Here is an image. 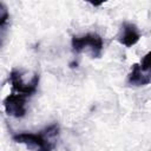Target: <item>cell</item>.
I'll use <instances>...</instances> for the list:
<instances>
[{
  "mask_svg": "<svg viewBox=\"0 0 151 151\" xmlns=\"http://www.w3.org/2000/svg\"><path fill=\"white\" fill-rule=\"evenodd\" d=\"M59 134V125L52 124L47 126L44 131L39 133L32 132H21L12 136V139L15 143L25 144L27 147L35 151H53L55 144L50 140V138H54Z\"/></svg>",
  "mask_w": 151,
  "mask_h": 151,
  "instance_id": "6da1fadb",
  "label": "cell"
},
{
  "mask_svg": "<svg viewBox=\"0 0 151 151\" xmlns=\"http://www.w3.org/2000/svg\"><path fill=\"white\" fill-rule=\"evenodd\" d=\"M72 48L76 53H80L85 48L91 50L93 58H99L103 52V38L97 33H86L84 35H73L71 39Z\"/></svg>",
  "mask_w": 151,
  "mask_h": 151,
  "instance_id": "7a4b0ae2",
  "label": "cell"
},
{
  "mask_svg": "<svg viewBox=\"0 0 151 151\" xmlns=\"http://www.w3.org/2000/svg\"><path fill=\"white\" fill-rule=\"evenodd\" d=\"M8 81L12 85V91L14 93H19L22 94L25 97H31L32 94H34L37 92L38 85H39V74L34 73L31 81L29 83H25L22 80V73L17 70L13 68L9 72V77H8Z\"/></svg>",
  "mask_w": 151,
  "mask_h": 151,
  "instance_id": "3957f363",
  "label": "cell"
},
{
  "mask_svg": "<svg viewBox=\"0 0 151 151\" xmlns=\"http://www.w3.org/2000/svg\"><path fill=\"white\" fill-rule=\"evenodd\" d=\"M26 100L27 97L12 92L4 99V107L6 113L14 118H22L26 114Z\"/></svg>",
  "mask_w": 151,
  "mask_h": 151,
  "instance_id": "277c9868",
  "label": "cell"
},
{
  "mask_svg": "<svg viewBox=\"0 0 151 151\" xmlns=\"http://www.w3.org/2000/svg\"><path fill=\"white\" fill-rule=\"evenodd\" d=\"M139 39H140V33L137 26L132 22L124 21L120 26V32L117 37V40L126 47H132L139 41Z\"/></svg>",
  "mask_w": 151,
  "mask_h": 151,
  "instance_id": "5b68a950",
  "label": "cell"
},
{
  "mask_svg": "<svg viewBox=\"0 0 151 151\" xmlns=\"http://www.w3.org/2000/svg\"><path fill=\"white\" fill-rule=\"evenodd\" d=\"M127 83L132 86H145L151 83V77L143 73L139 64H133L127 77Z\"/></svg>",
  "mask_w": 151,
  "mask_h": 151,
  "instance_id": "8992f818",
  "label": "cell"
},
{
  "mask_svg": "<svg viewBox=\"0 0 151 151\" xmlns=\"http://www.w3.org/2000/svg\"><path fill=\"white\" fill-rule=\"evenodd\" d=\"M9 19V14H8V11L6 8V6L0 2V27H1V31H2V34H4V31L6 29V24Z\"/></svg>",
  "mask_w": 151,
  "mask_h": 151,
  "instance_id": "52a82bcc",
  "label": "cell"
},
{
  "mask_svg": "<svg viewBox=\"0 0 151 151\" xmlns=\"http://www.w3.org/2000/svg\"><path fill=\"white\" fill-rule=\"evenodd\" d=\"M140 67H142V71H150L151 70V51L149 53H146L144 55V58L142 59Z\"/></svg>",
  "mask_w": 151,
  "mask_h": 151,
  "instance_id": "ba28073f",
  "label": "cell"
},
{
  "mask_svg": "<svg viewBox=\"0 0 151 151\" xmlns=\"http://www.w3.org/2000/svg\"><path fill=\"white\" fill-rule=\"evenodd\" d=\"M150 72H151V70H150Z\"/></svg>",
  "mask_w": 151,
  "mask_h": 151,
  "instance_id": "9c48e42d",
  "label": "cell"
}]
</instances>
